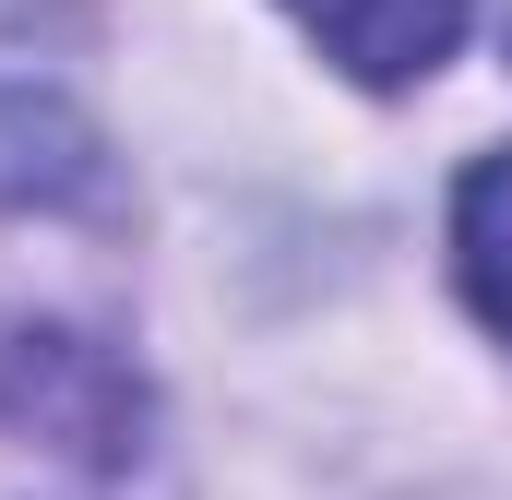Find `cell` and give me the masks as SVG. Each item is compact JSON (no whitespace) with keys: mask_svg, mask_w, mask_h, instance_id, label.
<instances>
[{"mask_svg":"<svg viewBox=\"0 0 512 500\" xmlns=\"http://www.w3.org/2000/svg\"><path fill=\"white\" fill-rule=\"evenodd\" d=\"M286 12L358 84H429L453 60V36H465V0H286Z\"/></svg>","mask_w":512,"mask_h":500,"instance_id":"obj_1","label":"cell"},{"mask_svg":"<svg viewBox=\"0 0 512 500\" xmlns=\"http://www.w3.org/2000/svg\"><path fill=\"white\" fill-rule=\"evenodd\" d=\"M96 191H108L96 131L48 96H0V203H96Z\"/></svg>","mask_w":512,"mask_h":500,"instance_id":"obj_2","label":"cell"},{"mask_svg":"<svg viewBox=\"0 0 512 500\" xmlns=\"http://www.w3.org/2000/svg\"><path fill=\"white\" fill-rule=\"evenodd\" d=\"M453 274H465V310L512 346V143L477 155L453 191Z\"/></svg>","mask_w":512,"mask_h":500,"instance_id":"obj_3","label":"cell"}]
</instances>
